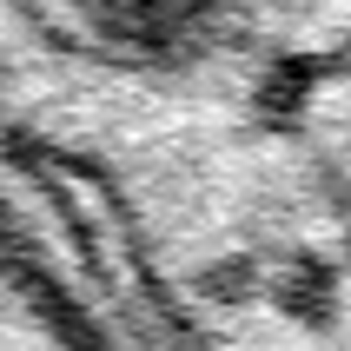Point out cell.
<instances>
[{
	"instance_id": "cell-3",
	"label": "cell",
	"mask_w": 351,
	"mask_h": 351,
	"mask_svg": "<svg viewBox=\"0 0 351 351\" xmlns=\"http://www.w3.org/2000/svg\"><path fill=\"white\" fill-rule=\"evenodd\" d=\"M0 351H86V338L66 325L53 292L27 272V258L0 239Z\"/></svg>"
},
{
	"instance_id": "cell-2",
	"label": "cell",
	"mask_w": 351,
	"mask_h": 351,
	"mask_svg": "<svg viewBox=\"0 0 351 351\" xmlns=\"http://www.w3.org/2000/svg\"><path fill=\"white\" fill-rule=\"evenodd\" d=\"M20 7L60 40L146 53V47H173L193 27H206L226 0H20Z\"/></svg>"
},
{
	"instance_id": "cell-1",
	"label": "cell",
	"mask_w": 351,
	"mask_h": 351,
	"mask_svg": "<svg viewBox=\"0 0 351 351\" xmlns=\"http://www.w3.org/2000/svg\"><path fill=\"white\" fill-rule=\"evenodd\" d=\"M0 239L86 351H351V0L146 53L0 0Z\"/></svg>"
}]
</instances>
